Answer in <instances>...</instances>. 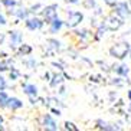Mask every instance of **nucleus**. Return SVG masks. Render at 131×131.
Instances as JSON below:
<instances>
[{
    "instance_id": "1",
    "label": "nucleus",
    "mask_w": 131,
    "mask_h": 131,
    "mask_svg": "<svg viewBox=\"0 0 131 131\" xmlns=\"http://www.w3.org/2000/svg\"><path fill=\"white\" fill-rule=\"evenodd\" d=\"M128 52H130V43L128 42H119L110 48V55L117 59H124Z\"/></svg>"
},
{
    "instance_id": "2",
    "label": "nucleus",
    "mask_w": 131,
    "mask_h": 131,
    "mask_svg": "<svg viewBox=\"0 0 131 131\" xmlns=\"http://www.w3.org/2000/svg\"><path fill=\"white\" fill-rule=\"evenodd\" d=\"M102 25L107 27V30H118L119 27L124 25V19L119 17L118 15H115V13H112V15H110L107 19L104 20Z\"/></svg>"
},
{
    "instance_id": "3",
    "label": "nucleus",
    "mask_w": 131,
    "mask_h": 131,
    "mask_svg": "<svg viewBox=\"0 0 131 131\" xmlns=\"http://www.w3.org/2000/svg\"><path fill=\"white\" fill-rule=\"evenodd\" d=\"M84 20V15L81 12H77V10H71V12L66 13V20H65V25L71 29L77 27L81 25V22Z\"/></svg>"
},
{
    "instance_id": "4",
    "label": "nucleus",
    "mask_w": 131,
    "mask_h": 131,
    "mask_svg": "<svg viewBox=\"0 0 131 131\" xmlns=\"http://www.w3.org/2000/svg\"><path fill=\"white\" fill-rule=\"evenodd\" d=\"M112 7H114V13H115V15H118L119 17H123V19H125L127 16L131 15L130 6H128L127 2H117Z\"/></svg>"
},
{
    "instance_id": "5",
    "label": "nucleus",
    "mask_w": 131,
    "mask_h": 131,
    "mask_svg": "<svg viewBox=\"0 0 131 131\" xmlns=\"http://www.w3.org/2000/svg\"><path fill=\"white\" fill-rule=\"evenodd\" d=\"M25 25L29 30H39V29H42L45 22L42 19H39L36 16H32V17H26L25 19Z\"/></svg>"
},
{
    "instance_id": "6",
    "label": "nucleus",
    "mask_w": 131,
    "mask_h": 131,
    "mask_svg": "<svg viewBox=\"0 0 131 131\" xmlns=\"http://www.w3.org/2000/svg\"><path fill=\"white\" fill-rule=\"evenodd\" d=\"M58 6L56 4H50V6H46V7L43 9V17H45V22L48 25L55 19V17H58Z\"/></svg>"
},
{
    "instance_id": "7",
    "label": "nucleus",
    "mask_w": 131,
    "mask_h": 131,
    "mask_svg": "<svg viewBox=\"0 0 131 131\" xmlns=\"http://www.w3.org/2000/svg\"><path fill=\"white\" fill-rule=\"evenodd\" d=\"M42 125L45 130H49V131H56L58 130V124H56V121H55L53 118H52V115L50 114H45L42 118Z\"/></svg>"
},
{
    "instance_id": "8",
    "label": "nucleus",
    "mask_w": 131,
    "mask_h": 131,
    "mask_svg": "<svg viewBox=\"0 0 131 131\" xmlns=\"http://www.w3.org/2000/svg\"><path fill=\"white\" fill-rule=\"evenodd\" d=\"M22 107H23V101L22 100H19L17 96H9L6 108L12 110V111H16V110H20Z\"/></svg>"
},
{
    "instance_id": "9",
    "label": "nucleus",
    "mask_w": 131,
    "mask_h": 131,
    "mask_svg": "<svg viewBox=\"0 0 131 131\" xmlns=\"http://www.w3.org/2000/svg\"><path fill=\"white\" fill-rule=\"evenodd\" d=\"M63 25H65V20L59 19V17H55L49 23V32L50 33H58L62 27H63Z\"/></svg>"
},
{
    "instance_id": "10",
    "label": "nucleus",
    "mask_w": 131,
    "mask_h": 131,
    "mask_svg": "<svg viewBox=\"0 0 131 131\" xmlns=\"http://www.w3.org/2000/svg\"><path fill=\"white\" fill-rule=\"evenodd\" d=\"M23 92L26 94L29 98H33V96L38 95V86L35 84H25L23 85Z\"/></svg>"
},
{
    "instance_id": "11",
    "label": "nucleus",
    "mask_w": 131,
    "mask_h": 131,
    "mask_svg": "<svg viewBox=\"0 0 131 131\" xmlns=\"http://www.w3.org/2000/svg\"><path fill=\"white\" fill-rule=\"evenodd\" d=\"M20 42H22V33L17 32V30L10 32V46H12V48L19 46Z\"/></svg>"
},
{
    "instance_id": "12",
    "label": "nucleus",
    "mask_w": 131,
    "mask_h": 131,
    "mask_svg": "<svg viewBox=\"0 0 131 131\" xmlns=\"http://www.w3.org/2000/svg\"><path fill=\"white\" fill-rule=\"evenodd\" d=\"M114 72H115L118 77H127L128 72H130V69H128V65H125V63H119V65L114 66Z\"/></svg>"
},
{
    "instance_id": "13",
    "label": "nucleus",
    "mask_w": 131,
    "mask_h": 131,
    "mask_svg": "<svg viewBox=\"0 0 131 131\" xmlns=\"http://www.w3.org/2000/svg\"><path fill=\"white\" fill-rule=\"evenodd\" d=\"M62 82H63V75H61V73H55L53 78L50 79V85H52V86H58Z\"/></svg>"
},
{
    "instance_id": "14",
    "label": "nucleus",
    "mask_w": 131,
    "mask_h": 131,
    "mask_svg": "<svg viewBox=\"0 0 131 131\" xmlns=\"http://www.w3.org/2000/svg\"><path fill=\"white\" fill-rule=\"evenodd\" d=\"M7 100H9V95L6 91H0V108H6V104H7Z\"/></svg>"
},
{
    "instance_id": "15",
    "label": "nucleus",
    "mask_w": 131,
    "mask_h": 131,
    "mask_svg": "<svg viewBox=\"0 0 131 131\" xmlns=\"http://www.w3.org/2000/svg\"><path fill=\"white\" fill-rule=\"evenodd\" d=\"M13 15L17 16L19 19H26V17H29V10H25V9H20V10H15V12H13Z\"/></svg>"
},
{
    "instance_id": "16",
    "label": "nucleus",
    "mask_w": 131,
    "mask_h": 131,
    "mask_svg": "<svg viewBox=\"0 0 131 131\" xmlns=\"http://www.w3.org/2000/svg\"><path fill=\"white\" fill-rule=\"evenodd\" d=\"M46 43H49L48 48H52L53 50H58L59 49V45H61V43H59L58 40H55V39H49V40H46Z\"/></svg>"
},
{
    "instance_id": "17",
    "label": "nucleus",
    "mask_w": 131,
    "mask_h": 131,
    "mask_svg": "<svg viewBox=\"0 0 131 131\" xmlns=\"http://www.w3.org/2000/svg\"><path fill=\"white\" fill-rule=\"evenodd\" d=\"M2 4L7 9H13L16 4H17V2H16V0H2Z\"/></svg>"
},
{
    "instance_id": "18",
    "label": "nucleus",
    "mask_w": 131,
    "mask_h": 131,
    "mask_svg": "<svg viewBox=\"0 0 131 131\" xmlns=\"http://www.w3.org/2000/svg\"><path fill=\"white\" fill-rule=\"evenodd\" d=\"M19 52L23 55V56H26V55H29L32 52V48L29 46V45H22V46H20V49H19Z\"/></svg>"
},
{
    "instance_id": "19",
    "label": "nucleus",
    "mask_w": 131,
    "mask_h": 131,
    "mask_svg": "<svg viewBox=\"0 0 131 131\" xmlns=\"http://www.w3.org/2000/svg\"><path fill=\"white\" fill-rule=\"evenodd\" d=\"M63 128H65V130H72V131H77L78 130V127H75V124L69 123V121H66V123L63 124Z\"/></svg>"
},
{
    "instance_id": "20",
    "label": "nucleus",
    "mask_w": 131,
    "mask_h": 131,
    "mask_svg": "<svg viewBox=\"0 0 131 131\" xmlns=\"http://www.w3.org/2000/svg\"><path fill=\"white\" fill-rule=\"evenodd\" d=\"M84 6H85L86 9L95 7V0H85V2H84Z\"/></svg>"
},
{
    "instance_id": "21",
    "label": "nucleus",
    "mask_w": 131,
    "mask_h": 131,
    "mask_svg": "<svg viewBox=\"0 0 131 131\" xmlns=\"http://www.w3.org/2000/svg\"><path fill=\"white\" fill-rule=\"evenodd\" d=\"M6 88H7V81L0 75V91H3V89H6Z\"/></svg>"
},
{
    "instance_id": "22",
    "label": "nucleus",
    "mask_w": 131,
    "mask_h": 131,
    "mask_svg": "<svg viewBox=\"0 0 131 131\" xmlns=\"http://www.w3.org/2000/svg\"><path fill=\"white\" fill-rule=\"evenodd\" d=\"M10 78H12V81H16V79L19 78V72L15 71L13 68H12V71H10Z\"/></svg>"
},
{
    "instance_id": "23",
    "label": "nucleus",
    "mask_w": 131,
    "mask_h": 131,
    "mask_svg": "<svg viewBox=\"0 0 131 131\" xmlns=\"http://www.w3.org/2000/svg\"><path fill=\"white\" fill-rule=\"evenodd\" d=\"M75 33H77V35L79 36V38H82V39H84V38H86V33H88V32L85 30V29H82V30H77Z\"/></svg>"
},
{
    "instance_id": "24",
    "label": "nucleus",
    "mask_w": 131,
    "mask_h": 131,
    "mask_svg": "<svg viewBox=\"0 0 131 131\" xmlns=\"http://www.w3.org/2000/svg\"><path fill=\"white\" fill-rule=\"evenodd\" d=\"M26 65L29 66V68H33V66H36V61L35 59H29V61L26 62Z\"/></svg>"
},
{
    "instance_id": "25",
    "label": "nucleus",
    "mask_w": 131,
    "mask_h": 131,
    "mask_svg": "<svg viewBox=\"0 0 131 131\" xmlns=\"http://www.w3.org/2000/svg\"><path fill=\"white\" fill-rule=\"evenodd\" d=\"M7 25V20H6V17H4L3 15H0V26H6Z\"/></svg>"
},
{
    "instance_id": "26",
    "label": "nucleus",
    "mask_w": 131,
    "mask_h": 131,
    "mask_svg": "<svg viewBox=\"0 0 131 131\" xmlns=\"http://www.w3.org/2000/svg\"><path fill=\"white\" fill-rule=\"evenodd\" d=\"M102 2H104L105 4H108V6H114L118 0H102Z\"/></svg>"
},
{
    "instance_id": "27",
    "label": "nucleus",
    "mask_w": 131,
    "mask_h": 131,
    "mask_svg": "<svg viewBox=\"0 0 131 131\" xmlns=\"http://www.w3.org/2000/svg\"><path fill=\"white\" fill-rule=\"evenodd\" d=\"M9 68H7V62H2L0 63V71H7Z\"/></svg>"
},
{
    "instance_id": "28",
    "label": "nucleus",
    "mask_w": 131,
    "mask_h": 131,
    "mask_svg": "<svg viewBox=\"0 0 131 131\" xmlns=\"http://www.w3.org/2000/svg\"><path fill=\"white\" fill-rule=\"evenodd\" d=\"M50 111H52V112H53V114H55V115H61V110H56V108H50Z\"/></svg>"
},
{
    "instance_id": "29",
    "label": "nucleus",
    "mask_w": 131,
    "mask_h": 131,
    "mask_svg": "<svg viewBox=\"0 0 131 131\" xmlns=\"http://www.w3.org/2000/svg\"><path fill=\"white\" fill-rule=\"evenodd\" d=\"M66 3H71V4H77V3H79V0H65Z\"/></svg>"
},
{
    "instance_id": "30",
    "label": "nucleus",
    "mask_w": 131,
    "mask_h": 131,
    "mask_svg": "<svg viewBox=\"0 0 131 131\" xmlns=\"http://www.w3.org/2000/svg\"><path fill=\"white\" fill-rule=\"evenodd\" d=\"M127 98H128V101L131 102V89H128V92H127Z\"/></svg>"
},
{
    "instance_id": "31",
    "label": "nucleus",
    "mask_w": 131,
    "mask_h": 131,
    "mask_svg": "<svg viewBox=\"0 0 131 131\" xmlns=\"http://www.w3.org/2000/svg\"><path fill=\"white\" fill-rule=\"evenodd\" d=\"M0 130H3V118L0 117Z\"/></svg>"
},
{
    "instance_id": "32",
    "label": "nucleus",
    "mask_w": 131,
    "mask_h": 131,
    "mask_svg": "<svg viewBox=\"0 0 131 131\" xmlns=\"http://www.w3.org/2000/svg\"><path fill=\"white\" fill-rule=\"evenodd\" d=\"M130 59H131V50H130Z\"/></svg>"
}]
</instances>
